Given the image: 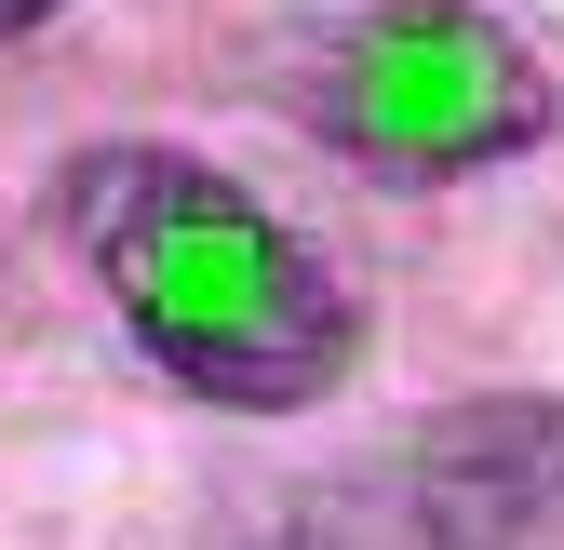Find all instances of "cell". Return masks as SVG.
Instances as JSON below:
<instances>
[{
  "label": "cell",
  "instance_id": "obj_1",
  "mask_svg": "<svg viewBox=\"0 0 564 550\" xmlns=\"http://www.w3.org/2000/svg\"><path fill=\"white\" fill-rule=\"evenodd\" d=\"M67 242L95 255V283L149 336V363H175L202 403L269 417V403L336 389L349 363L336 268L188 148H82L67 162Z\"/></svg>",
  "mask_w": 564,
  "mask_h": 550
},
{
  "label": "cell",
  "instance_id": "obj_2",
  "mask_svg": "<svg viewBox=\"0 0 564 550\" xmlns=\"http://www.w3.org/2000/svg\"><path fill=\"white\" fill-rule=\"evenodd\" d=\"M282 95L310 134L364 148L390 175L511 162L551 134V67L484 14V0H364L282 41Z\"/></svg>",
  "mask_w": 564,
  "mask_h": 550
},
{
  "label": "cell",
  "instance_id": "obj_3",
  "mask_svg": "<svg viewBox=\"0 0 564 550\" xmlns=\"http://www.w3.org/2000/svg\"><path fill=\"white\" fill-rule=\"evenodd\" d=\"M551 497H564L551 403H470V417H431V443H416V510L444 550H511Z\"/></svg>",
  "mask_w": 564,
  "mask_h": 550
},
{
  "label": "cell",
  "instance_id": "obj_4",
  "mask_svg": "<svg viewBox=\"0 0 564 550\" xmlns=\"http://www.w3.org/2000/svg\"><path fill=\"white\" fill-rule=\"evenodd\" d=\"M41 14H54V0H0V41H14V28H41Z\"/></svg>",
  "mask_w": 564,
  "mask_h": 550
}]
</instances>
